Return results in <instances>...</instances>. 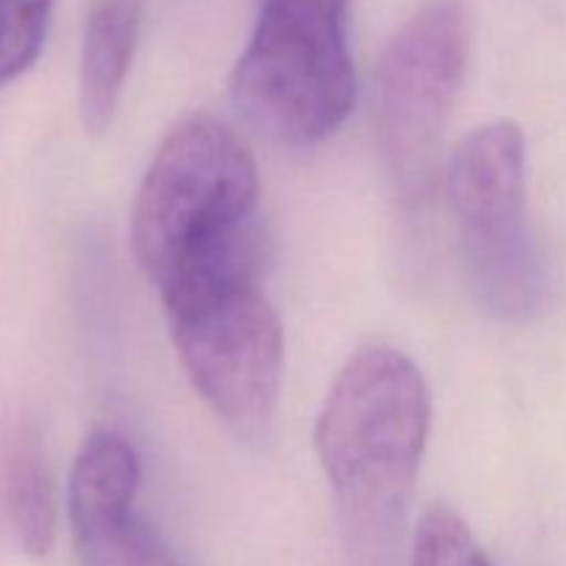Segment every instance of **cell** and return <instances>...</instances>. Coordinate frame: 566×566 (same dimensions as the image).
<instances>
[{
	"mask_svg": "<svg viewBox=\"0 0 566 566\" xmlns=\"http://www.w3.org/2000/svg\"><path fill=\"white\" fill-rule=\"evenodd\" d=\"M429 429V385L407 354L368 343L346 359L315 423V453L352 523L392 528L418 479Z\"/></svg>",
	"mask_w": 566,
	"mask_h": 566,
	"instance_id": "6da1fadb",
	"label": "cell"
},
{
	"mask_svg": "<svg viewBox=\"0 0 566 566\" xmlns=\"http://www.w3.org/2000/svg\"><path fill=\"white\" fill-rule=\"evenodd\" d=\"M260 180L252 149L213 116H191L155 153L130 213V241L164 287L258 241Z\"/></svg>",
	"mask_w": 566,
	"mask_h": 566,
	"instance_id": "7a4b0ae2",
	"label": "cell"
},
{
	"mask_svg": "<svg viewBox=\"0 0 566 566\" xmlns=\"http://www.w3.org/2000/svg\"><path fill=\"white\" fill-rule=\"evenodd\" d=\"M260 254L210 263L160 287L166 324L193 390L247 442L269 437L282 387L285 340L258 285Z\"/></svg>",
	"mask_w": 566,
	"mask_h": 566,
	"instance_id": "3957f363",
	"label": "cell"
},
{
	"mask_svg": "<svg viewBox=\"0 0 566 566\" xmlns=\"http://www.w3.org/2000/svg\"><path fill=\"white\" fill-rule=\"evenodd\" d=\"M448 210L475 304L503 324L531 318L545 293V269L528 216V147L517 122L497 119L448 155Z\"/></svg>",
	"mask_w": 566,
	"mask_h": 566,
	"instance_id": "277c9868",
	"label": "cell"
},
{
	"mask_svg": "<svg viewBox=\"0 0 566 566\" xmlns=\"http://www.w3.org/2000/svg\"><path fill=\"white\" fill-rule=\"evenodd\" d=\"M348 0H260L232 72L243 119L287 147H313L346 122L357 94Z\"/></svg>",
	"mask_w": 566,
	"mask_h": 566,
	"instance_id": "5b68a950",
	"label": "cell"
},
{
	"mask_svg": "<svg viewBox=\"0 0 566 566\" xmlns=\"http://www.w3.org/2000/svg\"><path fill=\"white\" fill-rule=\"evenodd\" d=\"M470 28L462 0H426L381 50L370 83L376 144L403 205L442 175V136L462 88Z\"/></svg>",
	"mask_w": 566,
	"mask_h": 566,
	"instance_id": "8992f818",
	"label": "cell"
},
{
	"mask_svg": "<svg viewBox=\"0 0 566 566\" xmlns=\"http://www.w3.org/2000/svg\"><path fill=\"white\" fill-rule=\"evenodd\" d=\"M142 468L116 431H94L77 451L66 486L81 566H182L164 536L136 512Z\"/></svg>",
	"mask_w": 566,
	"mask_h": 566,
	"instance_id": "52a82bcc",
	"label": "cell"
},
{
	"mask_svg": "<svg viewBox=\"0 0 566 566\" xmlns=\"http://www.w3.org/2000/svg\"><path fill=\"white\" fill-rule=\"evenodd\" d=\"M142 25V0H97L88 11L77 70V108L88 133H103L119 105Z\"/></svg>",
	"mask_w": 566,
	"mask_h": 566,
	"instance_id": "ba28073f",
	"label": "cell"
},
{
	"mask_svg": "<svg viewBox=\"0 0 566 566\" xmlns=\"http://www.w3.org/2000/svg\"><path fill=\"white\" fill-rule=\"evenodd\" d=\"M6 512L22 553L44 558L53 551L59 528L55 484L44 451L31 434H22L6 459Z\"/></svg>",
	"mask_w": 566,
	"mask_h": 566,
	"instance_id": "9c48e42d",
	"label": "cell"
},
{
	"mask_svg": "<svg viewBox=\"0 0 566 566\" xmlns=\"http://www.w3.org/2000/svg\"><path fill=\"white\" fill-rule=\"evenodd\" d=\"M53 0H0V88L20 81L42 55Z\"/></svg>",
	"mask_w": 566,
	"mask_h": 566,
	"instance_id": "30bf717a",
	"label": "cell"
},
{
	"mask_svg": "<svg viewBox=\"0 0 566 566\" xmlns=\"http://www.w3.org/2000/svg\"><path fill=\"white\" fill-rule=\"evenodd\" d=\"M412 566H495L473 531L448 506H429L412 539Z\"/></svg>",
	"mask_w": 566,
	"mask_h": 566,
	"instance_id": "8fae6325",
	"label": "cell"
}]
</instances>
